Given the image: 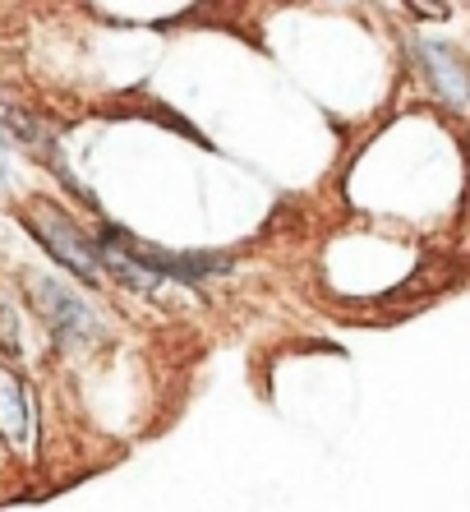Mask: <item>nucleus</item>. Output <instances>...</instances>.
Listing matches in <instances>:
<instances>
[{"mask_svg": "<svg viewBox=\"0 0 470 512\" xmlns=\"http://www.w3.org/2000/svg\"><path fill=\"white\" fill-rule=\"evenodd\" d=\"M5 130H10L19 143H28L37 157H47L51 167H60L56 162V134L47 130V120L28 116V111H5Z\"/></svg>", "mask_w": 470, "mask_h": 512, "instance_id": "423d86ee", "label": "nucleus"}, {"mask_svg": "<svg viewBox=\"0 0 470 512\" xmlns=\"http://www.w3.org/2000/svg\"><path fill=\"white\" fill-rule=\"evenodd\" d=\"M102 245H111V250H120L130 263H139L148 277H180V282H199V277L208 273H222L226 259L222 254H166L157 250V245H143V240H134L130 231L120 227H102Z\"/></svg>", "mask_w": 470, "mask_h": 512, "instance_id": "f03ea898", "label": "nucleus"}, {"mask_svg": "<svg viewBox=\"0 0 470 512\" xmlns=\"http://www.w3.org/2000/svg\"><path fill=\"white\" fill-rule=\"evenodd\" d=\"M28 296H33L37 314L51 323V333H56L60 342L79 346V342H93V337L102 333L97 314L88 310L65 282H56V277H28Z\"/></svg>", "mask_w": 470, "mask_h": 512, "instance_id": "7ed1b4c3", "label": "nucleus"}, {"mask_svg": "<svg viewBox=\"0 0 470 512\" xmlns=\"http://www.w3.org/2000/svg\"><path fill=\"white\" fill-rule=\"evenodd\" d=\"M420 56H424L429 79L438 84V97L452 102V107H466L470 102V79H466V70H461V60L452 56V47H443V42H424Z\"/></svg>", "mask_w": 470, "mask_h": 512, "instance_id": "39448f33", "label": "nucleus"}, {"mask_svg": "<svg viewBox=\"0 0 470 512\" xmlns=\"http://www.w3.org/2000/svg\"><path fill=\"white\" fill-rule=\"evenodd\" d=\"M0 434H5V443L14 453H33V439H37L33 397H28L24 379L14 370H5V365H0Z\"/></svg>", "mask_w": 470, "mask_h": 512, "instance_id": "20e7f679", "label": "nucleus"}, {"mask_svg": "<svg viewBox=\"0 0 470 512\" xmlns=\"http://www.w3.org/2000/svg\"><path fill=\"white\" fill-rule=\"evenodd\" d=\"M24 222L51 254H56L70 273H79L83 282H102V259H97V240H88L79 231V222H70V213H60L56 203L33 199L24 208Z\"/></svg>", "mask_w": 470, "mask_h": 512, "instance_id": "f257e3e1", "label": "nucleus"}]
</instances>
